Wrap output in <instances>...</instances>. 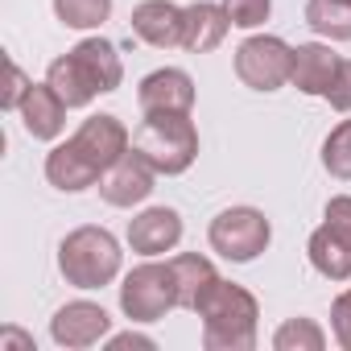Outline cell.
Instances as JSON below:
<instances>
[{
	"mask_svg": "<svg viewBox=\"0 0 351 351\" xmlns=\"http://www.w3.org/2000/svg\"><path fill=\"white\" fill-rule=\"evenodd\" d=\"M46 83L62 95L66 108H87L95 95H112L124 83L120 50L108 38H83L75 50L46 66Z\"/></svg>",
	"mask_w": 351,
	"mask_h": 351,
	"instance_id": "cell-1",
	"label": "cell"
},
{
	"mask_svg": "<svg viewBox=\"0 0 351 351\" xmlns=\"http://www.w3.org/2000/svg\"><path fill=\"white\" fill-rule=\"evenodd\" d=\"M195 314L203 318V347L207 351H252L256 347L261 306L244 285L215 277L207 285V293L199 298Z\"/></svg>",
	"mask_w": 351,
	"mask_h": 351,
	"instance_id": "cell-2",
	"label": "cell"
},
{
	"mask_svg": "<svg viewBox=\"0 0 351 351\" xmlns=\"http://www.w3.org/2000/svg\"><path fill=\"white\" fill-rule=\"evenodd\" d=\"M132 149L165 178L186 173L199 157V128L191 112H145L132 132Z\"/></svg>",
	"mask_w": 351,
	"mask_h": 351,
	"instance_id": "cell-3",
	"label": "cell"
},
{
	"mask_svg": "<svg viewBox=\"0 0 351 351\" xmlns=\"http://www.w3.org/2000/svg\"><path fill=\"white\" fill-rule=\"evenodd\" d=\"M124 252L120 240L108 228H75L62 244H58V273L66 277V285L75 289H104L120 277Z\"/></svg>",
	"mask_w": 351,
	"mask_h": 351,
	"instance_id": "cell-4",
	"label": "cell"
},
{
	"mask_svg": "<svg viewBox=\"0 0 351 351\" xmlns=\"http://www.w3.org/2000/svg\"><path fill=\"white\" fill-rule=\"evenodd\" d=\"M178 273L173 265L145 256V265H136L124 281H120V310L128 322H161L169 310H178Z\"/></svg>",
	"mask_w": 351,
	"mask_h": 351,
	"instance_id": "cell-5",
	"label": "cell"
},
{
	"mask_svg": "<svg viewBox=\"0 0 351 351\" xmlns=\"http://www.w3.org/2000/svg\"><path fill=\"white\" fill-rule=\"evenodd\" d=\"M306 256L318 277L351 281V195H335L322 211V223L306 240Z\"/></svg>",
	"mask_w": 351,
	"mask_h": 351,
	"instance_id": "cell-6",
	"label": "cell"
},
{
	"mask_svg": "<svg viewBox=\"0 0 351 351\" xmlns=\"http://www.w3.org/2000/svg\"><path fill=\"white\" fill-rule=\"evenodd\" d=\"M211 252H219L232 265H252L269 244H273V223L256 207H228L211 219L207 228Z\"/></svg>",
	"mask_w": 351,
	"mask_h": 351,
	"instance_id": "cell-7",
	"label": "cell"
},
{
	"mask_svg": "<svg viewBox=\"0 0 351 351\" xmlns=\"http://www.w3.org/2000/svg\"><path fill=\"white\" fill-rule=\"evenodd\" d=\"M236 79L252 91H281L293 75V46L273 34H252L236 46Z\"/></svg>",
	"mask_w": 351,
	"mask_h": 351,
	"instance_id": "cell-8",
	"label": "cell"
},
{
	"mask_svg": "<svg viewBox=\"0 0 351 351\" xmlns=\"http://www.w3.org/2000/svg\"><path fill=\"white\" fill-rule=\"evenodd\" d=\"M112 335V314L99 306V302H66L54 310L50 318V339L66 351H83V347H95Z\"/></svg>",
	"mask_w": 351,
	"mask_h": 351,
	"instance_id": "cell-9",
	"label": "cell"
},
{
	"mask_svg": "<svg viewBox=\"0 0 351 351\" xmlns=\"http://www.w3.org/2000/svg\"><path fill=\"white\" fill-rule=\"evenodd\" d=\"M153 191H157V169L136 149H128L112 169H104V178H99V199L108 207H120V211L141 207Z\"/></svg>",
	"mask_w": 351,
	"mask_h": 351,
	"instance_id": "cell-10",
	"label": "cell"
},
{
	"mask_svg": "<svg viewBox=\"0 0 351 351\" xmlns=\"http://www.w3.org/2000/svg\"><path fill=\"white\" fill-rule=\"evenodd\" d=\"M99 169H112L128 149H132V132H128V124L120 120V116H112V112H99V116H87L79 128H75V136H71Z\"/></svg>",
	"mask_w": 351,
	"mask_h": 351,
	"instance_id": "cell-11",
	"label": "cell"
},
{
	"mask_svg": "<svg viewBox=\"0 0 351 351\" xmlns=\"http://www.w3.org/2000/svg\"><path fill=\"white\" fill-rule=\"evenodd\" d=\"M182 240V215L173 207H145L128 219V244L141 256H165Z\"/></svg>",
	"mask_w": 351,
	"mask_h": 351,
	"instance_id": "cell-12",
	"label": "cell"
},
{
	"mask_svg": "<svg viewBox=\"0 0 351 351\" xmlns=\"http://www.w3.org/2000/svg\"><path fill=\"white\" fill-rule=\"evenodd\" d=\"M141 112H191L195 108V79L182 66H161L141 79L136 87Z\"/></svg>",
	"mask_w": 351,
	"mask_h": 351,
	"instance_id": "cell-13",
	"label": "cell"
},
{
	"mask_svg": "<svg viewBox=\"0 0 351 351\" xmlns=\"http://www.w3.org/2000/svg\"><path fill=\"white\" fill-rule=\"evenodd\" d=\"M46 178H50L54 191H62V195H79V191L99 186L104 169H99V165H95L75 141H62V145H54V149L46 153Z\"/></svg>",
	"mask_w": 351,
	"mask_h": 351,
	"instance_id": "cell-14",
	"label": "cell"
},
{
	"mask_svg": "<svg viewBox=\"0 0 351 351\" xmlns=\"http://www.w3.org/2000/svg\"><path fill=\"white\" fill-rule=\"evenodd\" d=\"M128 21H132V34L153 50L182 46V9L173 0H141Z\"/></svg>",
	"mask_w": 351,
	"mask_h": 351,
	"instance_id": "cell-15",
	"label": "cell"
},
{
	"mask_svg": "<svg viewBox=\"0 0 351 351\" xmlns=\"http://www.w3.org/2000/svg\"><path fill=\"white\" fill-rule=\"evenodd\" d=\"M66 112L71 108L62 104V95L50 83H34L25 91L21 108H17V116H21V124H25V132L34 141H58L62 128H66Z\"/></svg>",
	"mask_w": 351,
	"mask_h": 351,
	"instance_id": "cell-16",
	"label": "cell"
},
{
	"mask_svg": "<svg viewBox=\"0 0 351 351\" xmlns=\"http://www.w3.org/2000/svg\"><path fill=\"white\" fill-rule=\"evenodd\" d=\"M228 29H232V17L223 5L195 0V5L182 9V50H191V54H211L215 46H223Z\"/></svg>",
	"mask_w": 351,
	"mask_h": 351,
	"instance_id": "cell-17",
	"label": "cell"
},
{
	"mask_svg": "<svg viewBox=\"0 0 351 351\" xmlns=\"http://www.w3.org/2000/svg\"><path fill=\"white\" fill-rule=\"evenodd\" d=\"M339 54L326 46V42H306V46H293V75H289V83L302 91V95H326V87H330V79H335V71H339Z\"/></svg>",
	"mask_w": 351,
	"mask_h": 351,
	"instance_id": "cell-18",
	"label": "cell"
},
{
	"mask_svg": "<svg viewBox=\"0 0 351 351\" xmlns=\"http://www.w3.org/2000/svg\"><path fill=\"white\" fill-rule=\"evenodd\" d=\"M169 265H173V273H178V298H182V310H195L199 298L207 293V285L219 277L215 265H211L207 256H199V252H178Z\"/></svg>",
	"mask_w": 351,
	"mask_h": 351,
	"instance_id": "cell-19",
	"label": "cell"
},
{
	"mask_svg": "<svg viewBox=\"0 0 351 351\" xmlns=\"http://www.w3.org/2000/svg\"><path fill=\"white\" fill-rule=\"evenodd\" d=\"M306 25L326 42H351V0H306Z\"/></svg>",
	"mask_w": 351,
	"mask_h": 351,
	"instance_id": "cell-20",
	"label": "cell"
},
{
	"mask_svg": "<svg viewBox=\"0 0 351 351\" xmlns=\"http://www.w3.org/2000/svg\"><path fill=\"white\" fill-rule=\"evenodd\" d=\"M273 347L277 351H322L326 347V330L314 318H285L273 330Z\"/></svg>",
	"mask_w": 351,
	"mask_h": 351,
	"instance_id": "cell-21",
	"label": "cell"
},
{
	"mask_svg": "<svg viewBox=\"0 0 351 351\" xmlns=\"http://www.w3.org/2000/svg\"><path fill=\"white\" fill-rule=\"evenodd\" d=\"M54 17L66 29H99L112 17V0H54Z\"/></svg>",
	"mask_w": 351,
	"mask_h": 351,
	"instance_id": "cell-22",
	"label": "cell"
},
{
	"mask_svg": "<svg viewBox=\"0 0 351 351\" xmlns=\"http://www.w3.org/2000/svg\"><path fill=\"white\" fill-rule=\"evenodd\" d=\"M322 169L339 182H351V120H339L322 141Z\"/></svg>",
	"mask_w": 351,
	"mask_h": 351,
	"instance_id": "cell-23",
	"label": "cell"
},
{
	"mask_svg": "<svg viewBox=\"0 0 351 351\" xmlns=\"http://www.w3.org/2000/svg\"><path fill=\"white\" fill-rule=\"evenodd\" d=\"M223 9L236 29H261L273 13V0H223Z\"/></svg>",
	"mask_w": 351,
	"mask_h": 351,
	"instance_id": "cell-24",
	"label": "cell"
},
{
	"mask_svg": "<svg viewBox=\"0 0 351 351\" xmlns=\"http://www.w3.org/2000/svg\"><path fill=\"white\" fill-rule=\"evenodd\" d=\"M330 330H335V343L343 351H351V289H343L330 302Z\"/></svg>",
	"mask_w": 351,
	"mask_h": 351,
	"instance_id": "cell-25",
	"label": "cell"
},
{
	"mask_svg": "<svg viewBox=\"0 0 351 351\" xmlns=\"http://www.w3.org/2000/svg\"><path fill=\"white\" fill-rule=\"evenodd\" d=\"M322 99H326L335 112H351V58L339 62V71H335V79H330V87H326Z\"/></svg>",
	"mask_w": 351,
	"mask_h": 351,
	"instance_id": "cell-26",
	"label": "cell"
},
{
	"mask_svg": "<svg viewBox=\"0 0 351 351\" xmlns=\"http://www.w3.org/2000/svg\"><path fill=\"white\" fill-rule=\"evenodd\" d=\"M29 87H34V79H29V75H25V71L9 58V91H5V99H0V108H5V112H17Z\"/></svg>",
	"mask_w": 351,
	"mask_h": 351,
	"instance_id": "cell-27",
	"label": "cell"
},
{
	"mask_svg": "<svg viewBox=\"0 0 351 351\" xmlns=\"http://www.w3.org/2000/svg\"><path fill=\"white\" fill-rule=\"evenodd\" d=\"M108 347H112V351H124V347H145V351H153L157 343H153L149 335H141V330H124V335H108Z\"/></svg>",
	"mask_w": 351,
	"mask_h": 351,
	"instance_id": "cell-28",
	"label": "cell"
},
{
	"mask_svg": "<svg viewBox=\"0 0 351 351\" xmlns=\"http://www.w3.org/2000/svg\"><path fill=\"white\" fill-rule=\"evenodd\" d=\"M9 347H25V351H34V339H25L17 326H5V339H0V351H9Z\"/></svg>",
	"mask_w": 351,
	"mask_h": 351,
	"instance_id": "cell-29",
	"label": "cell"
}]
</instances>
